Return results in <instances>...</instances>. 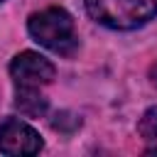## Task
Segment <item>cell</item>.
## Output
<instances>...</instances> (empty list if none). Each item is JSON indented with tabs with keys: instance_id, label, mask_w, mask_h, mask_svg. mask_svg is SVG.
I'll return each mask as SVG.
<instances>
[{
	"instance_id": "obj_6",
	"label": "cell",
	"mask_w": 157,
	"mask_h": 157,
	"mask_svg": "<svg viewBox=\"0 0 157 157\" xmlns=\"http://www.w3.org/2000/svg\"><path fill=\"white\" fill-rule=\"evenodd\" d=\"M137 132L145 137V140H157V105L147 108L137 123Z\"/></svg>"
},
{
	"instance_id": "obj_4",
	"label": "cell",
	"mask_w": 157,
	"mask_h": 157,
	"mask_svg": "<svg viewBox=\"0 0 157 157\" xmlns=\"http://www.w3.org/2000/svg\"><path fill=\"white\" fill-rule=\"evenodd\" d=\"M10 76L17 86H42L54 78V64L37 52H22L12 59Z\"/></svg>"
},
{
	"instance_id": "obj_9",
	"label": "cell",
	"mask_w": 157,
	"mask_h": 157,
	"mask_svg": "<svg viewBox=\"0 0 157 157\" xmlns=\"http://www.w3.org/2000/svg\"><path fill=\"white\" fill-rule=\"evenodd\" d=\"M0 2H2V0H0Z\"/></svg>"
},
{
	"instance_id": "obj_8",
	"label": "cell",
	"mask_w": 157,
	"mask_h": 157,
	"mask_svg": "<svg viewBox=\"0 0 157 157\" xmlns=\"http://www.w3.org/2000/svg\"><path fill=\"white\" fill-rule=\"evenodd\" d=\"M150 78H152V83L157 86V64H152V69H150Z\"/></svg>"
},
{
	"instance_id": "obj_1",
	"label": "cell",
	"mask_w": 157,
	"mask_h": 157,
	"mask_svg": "<svg viewBox=\"0 0 157 157\" xmlns=\"http://www.w3.org/2000/svg\"><path fill=\"white\" fill-rule=\"evenodd\" d=\"M27 29L34 42H39L42 47H47L61 56L74 54V49L78 47V37L74 32V20L61 7H47L42 12H34L27 20Z\"/></svg>"
},
{
	"instance_id": "obj_5",
	"label": "cell",
	"mask_w": 157,
	"mask_h": 157,
	"mask_svg": "<svg viewBox=\"0 0 157 157\" xmlns=\"http://www.w3.org/2000/svg\"><path fill=\"white\" fill-rule=\"evenodd\" d=\"M47 98L37 91V86H17L15 108L27 118H42L47 113Z\"/></svg>"
},
{
	"instance_id": "obj_2",
	"label": "cell",
	"mask_w": 157,
	"mask_h": 157,
	"mask_svg": "<svg viewBox=\"0 0 157 157\" xmlns=\"http://www.w3.org/2000/svg\"><path fill=\"white\" fill-rule=\"evenodd\" d=\"M88 15L113 29H135L157 15V0H86Z\"/></svg>"
},
{
	"instance_id": "obj_7",
	"label": "cell",
	"mask_w": 157,
	"mask_h": 157,
	"mask_svg": "<svg viewBox=\"0 0 157 157\" xmlns=\"http://www.w3.org/2000/svg\"><path fill=\"white\" fill-rule=\"evenodd\" d=\"M78 125H81V118L74 115V113H69V110H61V113H56L52 118V128L59 130V132H74Z\"/></svg>"
},
{
	"instance_id": "obj_3",
	"label": "cell",
	"mask_w": 157,
	"mask_h": 157,
	"mask_svg": "<svg viewBox=\"0 0 157 157\" xmlns=\"http://www.w3.org/2000/svg\"><path fill=\"white\" fill-rule=\"evenodd\" d=\"M42 150V137L34 128L17 118L0 123V152L5 155H37Z\"/></svg>"
}]
</instances>
